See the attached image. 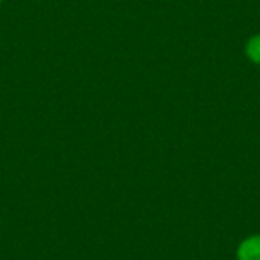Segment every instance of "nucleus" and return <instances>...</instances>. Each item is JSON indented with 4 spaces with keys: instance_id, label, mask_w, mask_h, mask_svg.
Instances as JSON below:
<instances>
[{
    "instance_id": "obj_1",
    "label": "nucleus",
    "mask_w": 260,
    "mask_h": 260,
    "mask_svg": "<svg viewBox=\"0 0 260 260\" xmlns=\"http://www.w3.org/2000/svg\"><path fill=\"white\" fill-rule=\"evenodd\" d=\"M238 260H260V235L250 236L238 247Z\"/></svg>"
},
{
    "instance_id": "obj_2",
    "label": "nucleus",
    "mask_w": 260,
    "mask_h": 260,
    "mask_svg": "<svg viewBox=\"0 0 260 260\" xmlns=\"http://www.w3.org/2000/svg\"><path fill=\"white\" fill-rule=\"evenodd\" d=\"M245 53L254 64H260V34L248 40L245 46Z\"/></svg>"
},
{
    "instance_id": "obj_3",
    "label": "nucleus",
    "mask_w": 260,
    "mask_h": 260,
    "mask_svg": "<svg viewBox=\"0 0 260 260\" xmlns=\"http://www.w3.org/2000/svg\"><path fill=\"white\" fill-rule=\"evenodd\" d=\"M2 2H3V0H0V3H2Z\"/></svg>"
}]
</instances>
